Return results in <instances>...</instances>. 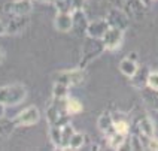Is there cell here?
Returning <instances> with one entry per match:
<instances>
[{"label": "cell", "mask_w": 158, "mask_h": 151, "mask_svg": "<svg viewBox=\"0 0 158 151\" xmlns=\"http://www.w3.org/2000/svg\"><path fill=\"white\" fill-rule=\"evenodd\" d=\"M27 96V88L23 84H10V85H5L0 88V103H3L5 106L8 105H18L21 103Z\"/></svg>", "instance_id": "1"}, {"label": "cell", "mask_w": 158, "mask_h": 151, "mask_svg": "<svg viewBox=\"0 0 158 151\" xmlns=\"http://www.w3.org/2000/svg\"><path fill=\"white\" fill-rule=\"evenodd\" d=\"M54 81L64 84L67 87L78 85L84 81V71L82 69H73V71H61L54 75Z\"/></svg>", "instance_id": "2"}, {"label": "cell", "mask_w": 158, "mask_h": 151, "mask_svg": "<svg viewBox=\"0 0 158 151\" xmlns=\"http://www.w3.org/2000/svg\"><path fill=\"white\" fill-rule=\"evenodd\" d=\"M33 9L31 0H12L3 6V12L10 17L14 15H28Z\"/></svg>", "instance_id": "3"}, {"label": "cell", "mask_w": 158, "mask_h": 151, "mask_svg": "<svg viewBox=\"0 0 158 151\" xmlns=\"http://www.w3.org/2000/svg\"><path fill=\"white\" fill-rule=\"evenodd\" d=\"M40 120V112L36 106H28L21 111L12 121L15 126H33Z\"/></svg>", "instance_id": "4"}, {"label": "cell", "mask_w": 158, "mask_h": 151, "mask_svg": "<svg viewBox=\"0 0 158 151\" xmlns=\"http://www.w3.org/2000/svg\"><path fill=\"white\" fill-rule=\"evenodd\" d=\"M123 35H124V30L109 26L107 32L102 37V42L105 45V50H118L119 45L123 44Z\"/></svg>", "instance_id": "5"}, {"label": "cell", "mask_w": 158, "mask_h": 151, "mask_svg": "<svg viewBox=\"0 0 158 151\" xmlns=\"http://www.w3.org/2000/svg\"><path fill=\"white\" fill-rule=\"evenodd\" d=\"M106 21L109 23L110 27H116V28H121V30H125L127 26H128V17H127V14L123 12V11H118V9L110 11L107 18H106Z\"/></svg>", "instance_id": "6"}, {"label": "cell", "mask_w": 158, "mask_h": 151, "mask_svg": "<svg viewBox=\"0 0 158 151\" xmlns=\"http://www.w3.org/2000/svg\"><path fill=\"white\" fill-rule=\"evenodd\" d=\"M109 28V23L106 19H97V21H93V23H88L87 27V33L89 37H94V39H102L105 33Z\"/></svg>", "instance_id": "7"}, {"label": "cell", "mask_w": 158, "mask_h": 151, "mask_svg": "<svg viewBox=\"0 0 158 151\" xmlns=\"http://www.w3.org/2000/svg\"><path fill=\"white\" fill-rule=\"evenodd\" d=\"M54 24H55V28L58 32H70L73 28V14H67V12H58L57 17L54 19Z\"/></svg>", "instance_id": "8"}, {"label": "cell", "mask_w": 158, "mask_h": 151, "mask_svg": "<svg viewBox=\"0 0 158 151\" xmlns=\"http://www.w3.org/2000/svg\"><path fill=\"white\" fill-rule=\"evenodd\" d=\"M27 23H28L27 15H14L9 19V23H6V35H17L19 32H23Z\"/></svg>", "instance_id": "9"}, {"label": "cell", "mask_w": 158, "mask_h": 151, "mask_svg": "<svg viewBox=\"0 0 158 151\" xmlns=\"http://www.w3.org/2000/svg\"><path fill=\"white\" fill-rule=\"evenodd\" d=\"M137 129H139V133H140L139 136L143 138L146 142H148L149 138L155 136V127H154V123H152V120H151L149 117L140 118L137 121Z\"/></svg>", "instance_id": "10"}, {"label": "cell", "mask_w": 158, "mask_h": 151, "mask_svg": "<svg viewBox=\"0 0 158 151\" xmlns=\"http://www.w3.org/2000/svg\"><path fill=\"white\" fill-rule=\"evenodd\" d=\"M58 12H67V14H75L76 11L82 8L84 0H52Z\"/></svg>", "instance_id": "11"}, {"label": "cell", "mask_w": 158, "mask_h": 151, "mask_svg": "<svg viewBox=\"0 0 158 151\" xmlns=\"http://www.w3.org/2000/svg\"><path fill=\"white\" fill-rule=\"evenodd\" d=\"M98 129L106 135V136H109L110 133H114L115 129H114V117L110 115L109 112H105V114H102V115L98 117Z\"/></svg>", "instance_id": "12"}, {"label": "cell", "mask_w": 158, "mask_h": 151, "mask_svg": "<svg viewBox=\"0 0 158 151\" xmlns=\"http://www.w3.org/2000/svg\"><path fill=\"white\" fill-rule=\"evenodd\" d=\"M137 69H139L137 62H136V60H133V58H130V57L123 58L121 63H119V71L123 72L125 76H128V78L134 76V73L137 72Z\"/></svg>", "instance_id": "13"}, {"label": "cell", "mask_w": 158, "mask_h": 151, "mask_svg": "<svg viewBox=\"0 0 158 151\" xmlns=\"http://www.w3.org/2000/svg\"><path fill=\"white\" fill-rule=\"evenodd\" d=\"M107 141H109V145L110 148L114 150H121L123 144L127 141V135H123V133H118V132H114L107 136Z\"/></svg>", "instance_id": "14"}, {"label": "cell", "mask_w": 158, "mask_h": 151, "mask_svg": "<svg viewBox=\"0 0 158 151\" xmlns=\"http://www.w3.org/2000/svg\"><path fill=\"white\" fill-rule=\"evenodd\" d=\"M49 136H51V141L54 142V145H55L57 148L61 150V144H63L61 126H51V129H49Z\"/></svg>", "instance_id": "15"}, {"label": "cell", "mask_w": 158, "mask_h": 151, "mask_svg": "<svg viewBox=\"0 0 158 151\" xmlns=\"http://www.w3.org/2000/svg\"><path fill=\"white\" fill-rule=\"evenodd\" d=\"M66 111L69 115H73V114H78L82 111V103L79 102L78 99L75 97H66Z\"/></svg>", "instance_id": "16"}, {"label": "cell", "mask_w": 158, "mask_h": 151, "mask_svg": "<svg viewBox=\"0 0 158 151\" xmlns=\"http://www.w3.org/2000/svg\"><path fill=\"white\" fill-rule=\"evenodd\" d=\"M63 130V144H61V150H69V142H70L72 135L75 133L73 127H72L69 123H66L64 126H61Z\"/></svg>", "instance_id": "17"}, {"label": "cell", "mask_w": 158, "mask_h": 151, "mask_svg": "<svg viewBox=\"0 0 158 151\" xmlns=\"http://www.w3.org/2000/svg\"><path fill=\"white\" fill-rule=\"evenodd\" d=\"M84 144H85V135L75 132L72 135L70 142H69V150H79V148H82Z\"/></svg>", "instance_id": "18"}, {"label": "cell", "mask_w": 158, "mask_h": 151, "mask_svg": "<svg viewBox=\"0 0 158 151\" xmlns=\"http://www.w3.org/2000/svg\"><path fill=\"white\" fill-rule=\"evenodd\" d=\"M114 129H115V132H118V133L128 135V130H130V123H128L125 118H115L114 117Z\"/></svg>", "instance_id": "19"}, {"label": "cell", "mask_w": 158, "mask_h": 151, "mask_svg": "<svg viewBox=\"0 0 158 151\" xmlns=\"http://www.w3.org/2000/svg\"><path fill=\"white\" fill-rule=\"evenodd\" d=\"M52 94L54 97H67L69 94V87L64 85V84H60V82H55L52 88Z\"/></svg>", "instance_id": "20"}, {"label": "cell", "mask_w": 158, "mask_h": 151, "mask_svg": "<svg viewBox=\"0 0 158 151\" xmlns=\"http://www.w3.org/2000/svg\"><path fill=\"white\" fill-rule=\"evenodd\" d=\"M146 85H148L152 91H158V71L149 72L148 80H146Z\"/></svg>", "instance_id": "21"}, {"label": "cell", "mask_w": 158, "mask_h": 151, "mask_svg": "<svg viewBox=\"0 0 158 151\" xmlns=\"http://www.w3.org/2000/svg\"><path fill=\"white\" fill-rule=\"evenodd\" d=\"M6 35V23L0 19V36Z\"/></svg>", "instance_id": "22"}, {"label": "cell", "mask_w": 158, "mask_h": 151, "mask_svg": "<svg viewBox=\"0 0 158 151\" xmlns=\"http://www.w3.org/2000/svg\"><path fill=\"white\" fill-rule=\"evenodd\" d=\"M3 117H5V105L0 103V118H3Z\"/></svg>", "instance_id": "23"}, {"label": "cell", "mask_w": 158, "mask_h": 151, "mask_svg": "<svg viewBox=\"0 0 158 151\" xmlns=\"http://www.w3.org/2000/svg\"><path fill=\"white\" fill-rule=\"evenodd\" d=\"M3 58H5V55H3V53H2V51H0V63L3 62Z\"/></svg>", "instance_id": "24"}]
</instances>
